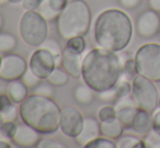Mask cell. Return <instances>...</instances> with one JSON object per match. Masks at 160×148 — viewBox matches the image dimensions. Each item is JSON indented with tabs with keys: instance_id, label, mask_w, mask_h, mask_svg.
Returning a JSON list of instances; mask_svg holds the SVG:
<instances>
[{
	"instance_id": "cell-1",
	"label": "cell",
	"mask_w": 160,
	"mask_h": 148,
	"mask_svg": "<svg viewBox=\"0 0 160 148\" xmlns=\"http://www.w3.org/2000/svg\"><path fill=\"white\" fill-rule=\"evenodd\" d=\"M122 69L123 64L117 52L97 47L83 57L82 78L99 94L117 86L122 76Z\"/></svg>"
},
{
	"instance_id": "cell-2",
	"label": "cell",
	"mask_w": 160,
	"mask_h": 148,
	"mask_svg": "<svg viewBox=\"0 0 160 148\" xmlns=\"http://www.w3.org/2000/svg\"><path fill=\"white\" fill-rule=\"evenodd\" d=\"M133 38V23L130 15L120 9L103 10L94 24V39L98 47L120 52Z\"/></svg>"
},
{
	"instance_id": "cell-3",
	"label": "cell",
	"mask_w": 160,
	"mask_h": 148,
	"mask_svg": "<svg viewBox=\"0 0 160 148\" xmlns=\"http://www.w3.org/2000/svg\"><path fill=\"white\" fill-rule=\"evenodd\" d=\"M61 110L52 97L34 93L20 104L19 116L22 122L32 126L38 133L49 135L60 130Z\"/></svg>"
},
{
	"instance_id": "cell-4",
	"label": "cell",
	"mask_w": 160,
	"mask_h": 148,
	"mask_svg": "<svg viewBox=\"0 0 160 148\" xmlns=\"http://www.w3.org/2000/svg\"><path fill=\"white\" fill-rule=\"evenodd\" d=\"M92 10L85 0H72L56 20L59 36L68 40L75 36H85L91 30Z\"/></svg>"
},
{
	"instance_id": "cell-5",
	"label": "cell",
	"mask_w": 160,
	"mask_h": 148,
	"mask_svg": "<svg viewBox=\"0 0 160 148\" xmlns=\"http://www.w3.org/2000/svg\"><path fill=\"white\" fill-rule=\"evenodd\" d=\"M22 40L31 47H39L48 38V20L37 10H28L22 14L19 22Z\"/></svg>"
},
{
	"instance_id": "cell-6",
	"label": "cell",
	"mask_w": 160,
	"mask_h": 148,
	"mask_svg": "<svg viewBox=\"0 0 160 148\" xmlns=\"http://www.w3.org/2000/svg\"><path fill=\"white\" fill-rule=\"evenodd\" d=\"M136 73L146 78L160 82V44L147 42L137 48L134 55Z\"/></svg>"
},
{
	"instance_id": "cell-7",
	"label": "cell",
	"mask_w": 160,
	"mask_h": 148,
	"mask_svg": "<svg viewBox=\"0 0 160 148\" xmlns=\"http://www.w3.org/2000/svg\"><path fill=\"white\" fill-rule=\"evenodd\" d=\"M138 108L154 112L158 108L159 93L154 81L136 74L132 78V95Z\"/></svg>"
},
{
	"instance_id": "cell-8",
	"label": "cell",
	"mask_w": 160,
	"mask_h": 148,
	"mask_svg": "<svg viewBox=\"0 0 160 148\" xmlns=\"http://www.w3.org/2000/svg\"><path fill=\"white\" fill-rule=\"evenodd\" d=\"M56 67H58L56 57L42 47L33 51L28 60V69L42 81L48 78Z\"/></svg>"
},
{
	"instance_id": "cell-9",
	"label": "cell",
	"mask_w": 160,
	"mask_h": 148,
	"mask_svg": "<svg viewBox=\"0 0 160 148\" xmlns=\"http://www.w3.org/2000/svg\"><path fill=\"white\" fill-rule=\"evenodd\" d=\"M28 69V62L18 53H4L0 68V80L4 82L21 80Z\"/></svg>"
},
{
	"instance_id": "cell-10",
	"label": "cell",
	"mask_w": 160,
	"mask_h": 148,
	"mask_svg": "<svg viewBox=\"0 0 160 148\" xmlns=\"http://www.w3.org/2000/svg\"><path fill=\"white\" fill-rule=\"evenodd\" d=\"M85 118L78 108L73 106H67L61 110L60 131L65 136L75 140L81 133L84 125Z\"/></svg>"
},
{
	"instance_id": "cell-11",
	"label": "cell",
	"mask_w": 160,
	"mask_h": 148,
	"mask_svg": "<svg viewBox=\"0 0 160 148\" xmlns=\"http://www.w3.org/2000/svg\"><path fill=\"white\" fill-rule=\"evenodd\" d=\"M137 34L142 38H152L160 32L159 12L148 9L142 12L136 20Z\"/></svg>"
},
{
	"instance_id": "cell-12",
	"label": "cell",
	"mask_w": 160,
	"mask_h": 148,
	"mask_svg": "<svg viewBox=\"0 0 160 148\" xmlns=\"http://www.w3.org/2000/svg\"><path fill=\"white\" fill-rule=\"evenodd\" d=\"M117 109V118L122 122L125 129H132L133 121L138 110V107L136 106L133 97H124L120 98L116 101Z\"/></svg>"
},
{
	"instance_id": "cell-13",
	"label": "cell",
	"mask_w": 160,
	"mask_h": 148,
	"mask_svg": "<svg viewBox=\"0 0 160 148\" xmlns=\"http://www.w3.org/2000/svg\"><path fill=\"white\" fill-rule=\"evenodd\" d=\"M40 135L35 129L32 126L25 124H19L15 135L11 140V142L14 143L15 146H19L22 148H31V147H37L38 143L40 141Z\"/></svg>"
},
{
	"instance_id": "cell-14",
	"label": "cell",
	"mask_w": 160,
	"mask_h": 148,
	"mask_svg": "<svg viewBox=\"0 0 160 148\" xmlns=\"http://www.w3.org/2000/svg\"><path fill=\"white\" fill-rule=\"evenodd\" d=\"M82 64L83 56L81 53H75L69 50L68 48L63 49L61 58V66L68 72L70 76L78 78L82 76Z\"/></svg>"
},
{
	"instance_id": "cell-15",
	"label": "cell",
	"mask_w": 160,
	"mask_h": 148,
	"mask_svg": "<svg viewBox=\"0 0 160 148\" xmlns=\"http://www.w3.org/2000/svg\"><path fill=\"white\" fill-rule=\"evenodd\" d=\"M100 135V121L97 120L96 118H93V116H87L84 120L82 131L75 138V141L80 146L85 147L86 144H88L91 141L95 140L96 137Z\"/></svg>"
},
{
	"instance_id": "cell-16",
	"label": "cell",
	"mask_w": 160,
	"mask_h": 148,
	"mask_svg": "<svg viewBox=\"0 0 160 148\" xmlns=\"http://www.w3.org/2000/svg\"><path fill=\"white\" fill-rule=\"evenodd\" d=\"M69 2V0H44L37 11H39L48 21H56Z\"/></svg>"
},
{
	"instance_id": "cell-17",
	"label": "cell",
	"mask_w": 160,
	"mask_h": 148,
	"mask_svg": "<svg viewBox=\"0 0 160 148\" xmlns=\"http://www.w3.org/2000/svg\"><path fill=\"white\" fill-rule=\"evenodd\" d=\"M132 129L135 133L148 135L152 132V112L138 108L135 119L133 121Z\"/></svg>"
},
{
	"instance_id": "cell-18",
	"label": "cell",
	"mask_w": 160,
	"mask_h": 148,
	"mask_svg": "<svg viewBox=\"0 0 160 148\" xmlns=\"http://www.w3.org/2000/svg\"><path fill=\"white\" fill-rule=\"evenodd\" d=\"M125 127L118 118L111 119L108 121L100 122V132L101 135L110 138V140L117 141L119 137L123 135Z\"/></svg>"
},
{
	"instance_id": "cell-19",
	"label": "cell",
	"mask_w": 160,
	"mask_h": 148,
	"mask_svg": "<svg viewBox=\"0 0 160 148\" xmlns=\"http://www.w3.org/2000/svg\"><path fill=\"white\" fill-rule=\"evenodd\" d=\"M28 91H30V88L24 84L22 80L9 82L8 87H7V94L10 96V98L17 105H20L28 98Z\"/></svg>"
},
{
	"instance_id": "cell-20",
	"label": "cell",
	"mask_w": 160,
	"mask_h": 148,
	"mask_svg": "<svg viewBox=\"0 0 160 148\" xmlns=\"http://www.w3.org/2000/svg\"><path fill=\"white\" fill-rule=\"evenodd\" d=\"M15 105L8 94H0V112L4 121H14L18 118L20 112Z\"/></svg>"
},
{
	"instance_id": "cell-21",
	"label": "cell",
	"mask_w": 160,
	"mask_h": 148,
	"mask_svg": "<svg viewBox=\"0 0 160 148\" xmlns=\"http://www.w3.org/2000/svg\"><path fill=\"white\" fill-rule=\"evenodd\" d=\"M74 99L81 105H89L94 100V91L87 84H80L74 88Z\"/></svg>"
},
{
	"instance_id": "cell-22",
	"label": "cell",
	"mask_w": 160,
	"mask_h": 148,
	"mask_svg": "<svg viewBox=\"0 0 160 148\" xmlns=\"http://www.w3.org/2000/svg\"><path fill=\"white\" fill-rule=\"evenodd\" d=\"M145 141L141 140L139 137L135 135H131V134H123L121 137L117 140L116 144L117 148H141L146 147Z\"/></svg>"
},
{
	"instance_id": "cell-23",
	"label": "cell",
	"mask_w": 160,
	"mask_h": 148,
	"mask_svg": "<svg viewBox=\"0 0 160 148\" xmlns=\"http://www.w3.org/2000/svg\"><path fill=\"white\" fill-rule=\"evenodd\" d=\"M69 77L70 75L68 74L67 71L63 68H59V67H56L55 70L51 72L50 75L47 78V82L49 84H51L52 86H63L69 82Z\"/></svg>"
},
{
	"instance_id": "cell-24",
	"label": "cell",
	"mask_w": 160,
	"mask_h": 148,
	"mask_svg": "<svg viewBox=\"0 0 160 148\" xmlns=\"http://www.w3.org/2000/svg\"><path fill=\"white\" fill-rule=\"evenodd\" d=\"M18 46V38L11 33L0 32V52H12Z\"/></svg>"
},
{
	"instance_id": "cell-25",
	"label": "cell",
	"mask_w": 160,
	"mask_h": 148,
	"mask_svg": "<svg viewBox=\"0 0 160 148\" xmlns=\"http://www.w3.org/2000/svg\"><path fill=\"white\" fill-rule=\"evenodd\" d=\"M42 48L49 50L57 59V63L61 64V58H62V53H63V49H62L61 45L59 42H57L53 38H47L42 45Z\"/></svg>"
},
{
	"instance_id": "cell-26",
	"label": "cell",
	"mask_w": 160,
	"mask_h": 148,
	"mask_svg": "<svg viewBox=\"0 0 160 148\" xmlns=\"http://www.w3.org/2000/svg\"><path fill=\"white\" fill-rule=\"evenodd\" d=\"M65 48H68L69 50L73 51V52H75V53H81V55H83V52H84L85 49H86V40H85L84 36L72 37L67 40Z\"/></svg>"
},
{
	"instance_id": "cell-27",
	"label": "cell",
	"mask_w": 160,
	"mask_h": 148,
	"mask_svg": "<svg viewBox=\"0 0 160 148\" xmlns=\"http://www.w3.org/2000/svg\"><path fill=\"white\" fill-rule=\"evenodd\" d=\"M85 148H117V144L113 140L100 135L86 144Z\"/></svg>"
},
{
	"instance_id": "cell-28",
	"label": "cell",
	"mask_w": 160,
	"mask_h": 148,
	"mask_svg": "<svg viewBox=\"0 0 160 148\" xmlns=\"http://www.w3.org/2000/svg\"><path fill=\"white\" fill-rule=\"evenodd\" d=\"M114 91H116L117 100L120 98L128 97L132 95V82L128 80H120L117 86L114 87Z\"/></svg>"
},
{
	"instance_id": "cell-29",
	"label": "cell",
	"mask_w": 160,
	"mask_h": 148,
	"mask_svg": "<svg viewBox=\"0 0 160 148\" xmlns=\"http://www.w3.org/2000/svg\"><path fill=\"white\" fill-rule=\"evenodd\" d=\"M97 116H98V120L100 122L117 118L116 107L111 106V105H105V106L100 107V109L97 112Z\"/></svg>"
},
{
	"instance_id": "cell-30",
	"label": "cell",
	"mask_w": 160,
	"mask_h": 148,
	"mask_svg": "<svg viewBox=\"0 0 160 148\" xmlns=\"http://www.w3.org/2000/svg\"><path fill=\"white\" fill-rule=\"evenodd\" d=\"M18 125L15 124L14 121H4L2 125L0 126V134L7 140H12L13 136L15 135L18 130Z\"/></svg>"
},
{
	"instance_id": "cell-31",
	"label": "cell",
	"mask_w": 160,
	"mask_h": 148,
	"mask_svg": "<svg viewBox=\"0 0 160 148\" xmlns=\"http://www.w3.org/2000/svg\"><path fill=\"white\" fill-rule=\"evenodd\" d=\"M21 80L23 81L24 84H25L28 88H33V89L35 88V87L37 86L40 82H42V80H40L37 75H35V74H34L30 69L26 70V72L24 73V75L22 76Z\"/></svg>"
},
{
	"instance_id": "cell-32",
	"label": "cell",
	"mask_w": 160,
	"mask_h": 148,
	"mask_svg": "<svg viewBox=\"0 0 160 148\" xmlns=\"http://www.w3.org/2000/svg\"><path fill=\"white\" fill-rule=\"evenodd\" d=\"M34 93L38 94V95H42V96H46V97H52V85L49 84L48 82L47 83H42L40 82L37 86L34 88Z\"/></svg>"
},
{
	"instance_id": "cell-33",
	"label": "cell",
	"mask_w": 160,
	"mask_h": 148,
	"mask_svg": "<svg viewBox=\"0 0 160 148\" xmlns=\"http://www.w3.org/2000/svg\"><path fill=\"white\" fill-rule=\"evenodd\" d=\"M37 147L38 148H65L64 145H62L60 142H58V141L53 140V138H50V137L40 138Z\"/></svg>"
},
{
	"instance_id": "cell-34",
	"label": "cell",
	"mask_w": 160,
	"mask_h": 148,
	"mask_svg": "<svg viewBox=\"0 0 160 148\" xmlns=\"http://www.w3.org/2000/svg\"><path fill=\"white\" fill-rule=\"evenodd\" d=\"M122 73L127 74L128 76H131V77H134L136 75V68H135V61L134 59H128L124 62V66H123L122 69Z\"/></svg>"
},
{
	"instance_id": "cell-35",
	"label": "cell",
	"mask_w": 160,
	"mask_h": 148,
	"mask_svg": "<svg viewBox=\"0 0 160 148\" xmlns=\"http://www.w3.org/2000/svg\"><path fill=\"white\" fill-rule=\"evenodd\" d=\"M44 0H22L21 4L22 8L25 11L28 10H38L39 7L42 6Z\"/></svg>"
},
{
	"instance_id": "cell-36",
	"label": "cell",
	"mask_w": 160,
	"mask_h": 148,
	"mask_svg": "<svg viewBox=\"0 0 160 148\" xmlns=\"http://www.w3.org/2000/svg\"><path fill=\"white\" fill-rule=\"evenodd\" d=\"M152 132L160 137V108H157L152 113Z\"/></svg>"
},
{
	"instance_id": "cell-37",
	"label": "cell",
	"mask_w": 160,
	"mask_h": 148,
	"mask_svg": "<svg viewBox=\"0 0 160 148\" xmlns=\"http://www.w3.org/2000/svg\"><path fill=\"white\" fill-rule=\"evenodd\" d=\"M98 95L102 101H108V102L117 101V96H116V91H114V88L102 91V93H99Z\"/></svg>"
},
{
	"instance_id": "cell-38",
	"label": "cell",
	"mask_w": 160,
	"mask_h": 148,
	"mask_svg": "<svg viewBox=\"0 0 160 148\" xmlns=\"http://www.w3.org/2000/svg\"><path fill=\"white\" fill-rule=\"evenodd\" d=\"M121 7L127 10H133L141 4L142 0H119Z\"/></svg>"
},
{
	"instance_id": "cell-39",
	"label": "cell",
	"mask_w": 160,
	"mask_h": 148,
	"mask_svg": "<svg viewBox=\"0 0 160 148\" xmlns=\"http://www.w3.org/2000/svg\"><path fill=\"white\" fill-rule=\"evenodd\" d=\"M149 8L160 13V0H148Z\"/></svg>"
},
{
	"instance_id": "cell-40",
	"label": "cell",
	"mask_w": 160,
	"mask_h": 148,
	"mask_svg": "<svg viewBox=\"0 0 160 148\" xmlns=\"http://www.w3.org/2000/svg\"><path fill=\"white\" fill-rule=\"evenodd\" d=\"M12 147V145L10 144V143L6 140H0V148H11Z\"/></svg>"
},
{
	"instance_id": "cell-41",
	"label": "cell",
	"mask_w": 160,
	"mask_h": 148,
	"mask_svg": "<svg viewBox=\"0 0 160 148\" xmlns=\"http://www.w3.org/2000/svg\"><path fill=\"white\" fill-rule=\"evenodd\" d=\"M7 2L9 3H12V4H18V3H21L22 0H6Z\"/></svg>"
},
{
	"instance_id": "cell-42",
	"label": "cell",
	"mask_w": 160,
	"mask_h": 148,
	"mask_svg": "<svg viewBox=\"0 0 160 148\" xmlns=\"http://www.w3.org/2000/svg\"><path fill=\"white\" fill-rule=\"evenodd\" d=\"M2 27H3V17H2L1 13H0V32H1Z\"/></svg>"
},
{
	"instance_id": "cell-43",
	"label": "cell",
	"mask_w": 160,
	"mask_h": 148,
	"mask_svg": "<svg viewBox=\"0 0 160 148\" xmlns=\"http://www.w3.org/2000/svg\"><path fill=\"white\" fill-rule=\"evenodd\" d=\"M3 122H4V119H3V116H2V113L0 112V126H1Z\"/></svg>"
},
{
	"instance_id": "cell-44",
	"label": "cell",
	"mask_w": 160,
	"mask_h": 148,
	"mask_svg": "<svg viewBox=\"0 0 160 148\" xmlns=\"http://www.w3.org/2000/svg\"><path fill=\"white\" fill-rule=\"evenodd\" d=\"M1 63H2V57H1V55H0V68H1Z\"/></svg>"
},
{
	"instance_id": "cell-45",
	"label": "cell",
	"mask_w": 160,
	"mask_h": 148,
	"mask_svg": "<svg viewBox=\"0 0 160 148\" xmlns=\"http://www.w3.org/2000/svg\"><path fill=\"white\" fill-rule=\"evenodd\" d=\"M1 4H2V1L0 0V8H1Z\"/></svg>"
},
{
	"instance_id": "cell-46",
	"label": "cell",
	"mask_w": 160,
	"mask_h": 148,
	"mask_svg": "<svg viewBox=\"0 0 160 148\" xmlns=\"http://www.w3.org/2000/svg\"><path fill=\"white\" fill-rule=\"evenodd\" d=\"M159 106H160V98H159Z\"/></svg>"
},
{
	"instance_id": "cell-47",
	"label": "cell",
	"mask_w": 160,
	"mask_h": 148,
	"mask_svg": "<svg viewBox=\"0 0 160 148\" xmlns=\"http://www.w3.org/2000/svg\"><path fill=\"white\" fill-rule=\"evenodd\" d=\"M147 1H148V0H147Z\"/></svg>"
},
{
	"instance_id": "cell-48",
	"label": "cell",
	"mask_w": 160,
	"mask_h": 148,
	"mask_svg": "<svg viewBox=\"0 0 160 148\" xmlns=\"http://www.w3.org/2000/svg\"><path fill=\"white\" fill-rule=\"evenodd\" d=\"M159 33H160V32H159Z\"/></svg>"
}]
</instances>
